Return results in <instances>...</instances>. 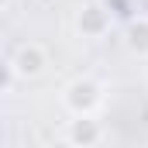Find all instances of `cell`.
Listing matches in <instances>:
<instances>
[{
	"label": "cell",
	"instance_id": "cell-4",
	"mask_svg": "<svg viewBox=\"0 0 148 148\" xmlns=\"http://www.w3.org/2000/svg\"><path fill=\"white\" fill-rule=\"evenodd\" d=\"M66 141L76 148H93L103 141V127L93 121V114H86V117H76L69 121V127H66Z\"/></svg>",
	"mask_w": 148,
	"mask_h": 148
},
{
	"label": "cell",
	"instance_id": "cell-3",
	"mask_svg": "<svg viewBox=\"0 0 148 148\" xmlns=\"http://www.w3.org/2000/svg\"><path fill=\"white\" fill-rule=\"evenodd\" d=\"M76 31L83 38H103L110 31V10L103 3H97V0L83 3L79 14H76Z\"/></svg>",
	"mask_w": 148,
	"mask_h": 148
},
{
	"label": "cell",
	"instance_id": "cell-5",
	"mask_svg": "<svg viewBox=\"0 0 148 148\" xmlns=\"http://www.w3.org/2000/svg\"><path fill=\"white\" fill-rule=\"evenodd\" d=\"M127 48L134 52V55H148V17H134L131 24H127Z\"/></svg>",
	"mask_w": 148,
	"mask_h": 148
},
{
	"label": "cell",
	"instance_id": "cell-2",
	"mask_svg": "<svg viewBox=\"0 0 148 148\" xmlns=\"http://www.w3.org/2000/svg\"><path fill=\"white\" fill-rule=\"evenodd\" d=\"M7 69L17 76V79H35V76H41L48 69V52H45L38 41H24V45L10 55Z\"/></svg>",
	"mask_w": 148,
	"mask_h": 148
},
{
	"label": "cell",
	"instance_id": "cell-1",
	"mask_svg": "<svg viewBox=\"0 0 148 148\" xmlns=\"http://www.w3.org/2000/svg\"><path fill=\"white\" fill-rule=\"evenodd\" d=\"M103 103V86L90 76H79L73 79L66 90H62V107L73 114V117H86V114H97Z\"/></svg>",
	"mask_w": 148,
	"mask_h": 148
}]
</instances>
